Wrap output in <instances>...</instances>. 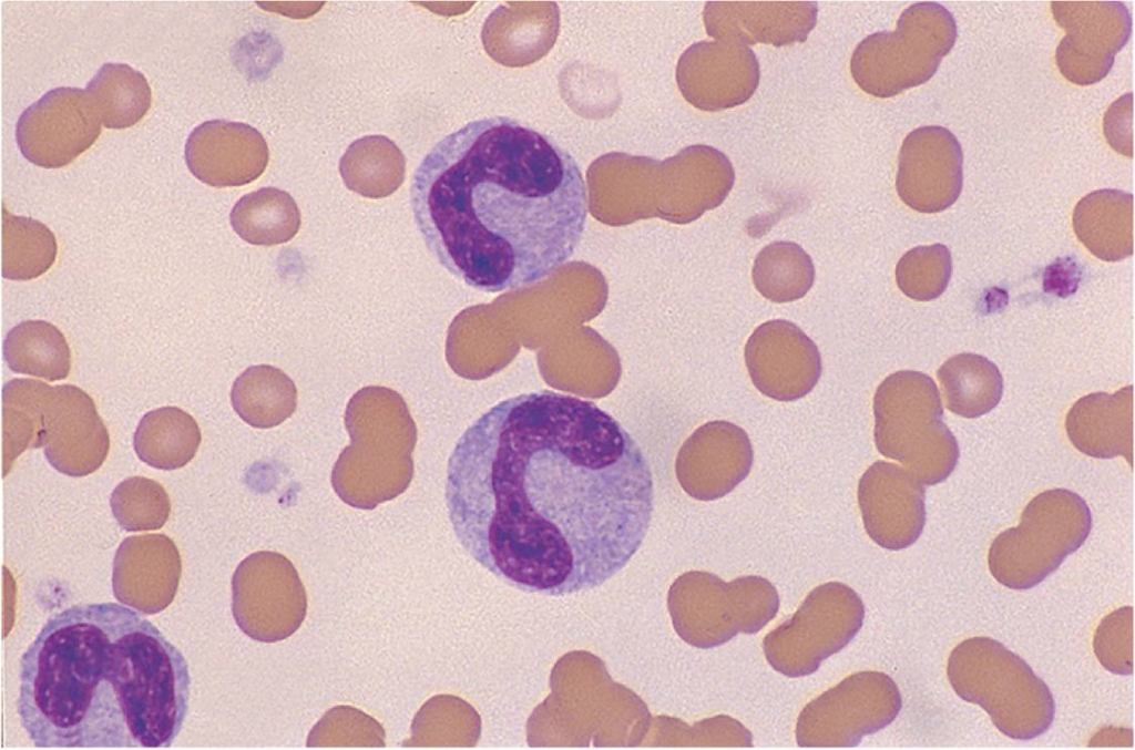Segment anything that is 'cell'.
<instances>
[{"label":"cell","instance_id":"1","mask_svg":"<svg viewBox=\"0 0 1135 750\" xmlns=\"http://www.w3.org/2000/svg\"><path fill=\"white\" fill-rule=\"evenodd\" d=\"M448 516L503 583L564 596L624 568L651 525L654 483L636 440L594 402L540 390L504 399L457 441Z\"/></svg>","mask_w":1135,"mask_h":750},{"label":"cell","instance_id":"2","mask_svg":"<svg viewBox=\"0 0 1135 750\" xmlns=\"http://www.w3.org/2000/svg\"><path fill=\"white\" fill-rule=\"evenodd\" d=\"M411 206L438 261L495 294L535 285L572 257L585 229L587 191L556 141L494 115L430 150L415 173Z\"/></svg>","mask_w":1135,"mask_h":750},{"label":"cell","instance_id":"3","mask_svg":"<svg viewBox=\"0 0 1135 750\" xmlns=\"http://www.w3.org/2000/svg\"><path fill=\"white\" fill-rule=\"evenodd\" d=\"M182 653L122 605L51 616L20 658L17 712L37 748H168L188 711Z\"/></svg>","mask_w":1135,"mask_h":750},{"label":"cell","instance_id":"4","mask_svg":"<svg viewBox=\"0 0 1135 750\" xmlns=\"http://www.w3.org/2000/svg\"><path fill=\"white\" fill-rule=\"evenodd\" d=\"M344 420L350 444L339 453L330 482L344 503L370 511L410 485L417 427L402 395L382 386L358 390Z\"/></svg>","mask_w":1135,"mask_h":750},{"label":"cell","instance_id":"5","mask_svg":"<svg viewBox=\"0 0 1135 750\" xmlns=\"http://www.w3.org/2000/svg\"><path fill=\"white\" fill-rule=\"evenodd\" d=\"M3 448L12 458L43 448L49 463L69 476H85L105 461L110 438L93 399L72 384L51 387L13 379L2 390Z\"/></svg>","mask_w":1135,"mask_h":750},{"label":"cell","instance_id":"6","mask_svg":"<svg viewBox=\"0 0 1135 750\" xmlns=\"http://www.w3.org/2000/svg\"><path fill=\"white\" fill-rule=\"evenodd\" d=\"M947 676L960 698L981 706L1011 739H1034L1053 722L1055 702L1046 684L1024 659L991 637L959 643L948 658Z\"/></svg>","mask_w":1135,"mask_h":750},{"label":"cell","instance_id":"7","mask_svg":"<svg viewBox=\"0 0 1135 750\" xmlns=\"http://www.w3.org/2000/svg\"><path fill=\"white\" fill-rule=\"evenodd\" d=\"M872 408L880 454L900 462L923 486L953 472L959 445L942 421L940 393L931 377L913 370L889 374L878 386Z\"/></svg>","mask_w":1135,"mask_h":750},{"label":"cell","instance_id":"8","mask_svg":"<svg viewBox=\"0 0 1135 750\" xmlns=\"http://www.w3.org/2000/svg\"><path fill=\"white\" fill-rule=\"evenodd\" d=\"M1091 528L1090 507L1077 493L1043 491L1026 504L1018 526L993 540L989 569L1008 588H1032L1084 544Z\"/></svg>","mask_w":1135,"mask_h":750},{"label":"cell","instance_id":"9","mask_svg":"<svg viewBox=\"0 0 1135 750\" xmlns=\"http://www.w3.org/2000/svg\"><path fill=\"white\" fill-rule=\"evenodd\" d=\"M958 37L947 8L924 1L909 6L892 32L866 37L853 50L850 72L866 93L891 97L929 81Z\"/></svg>","mask_w":1135,"mask_h":750},{"label":"cell","instance_id":"10","mask_svg":"<svg viewBox=\"0 0 1135 750\" xmlns=\"http://www.w3.org/2000/svg\"><path fill=\"white\" fill-rule=\"evenodd\" d=\"M778 608V593L766 578L750 575L726 583L708 572L683 575L673 587L671 606L679 635L699 648L759 631Z\"/></svg>","mask_w":1135,"mask_h":750},{"label":"cell","instance_id":"11","mask_svg":"<svg viewBox=\"0 0 1135 750\" xmlns=\"http://www.w3.org/2000/svg\"><path fill=\"white\" fill-rule=\"evenodd\" d=\"M863 617V603L852 588L839 582L817 586L791 618L764 637L765 657L787 677L810 675L851 641Z\"/></svg>","mask_w":1135,"mask_h":750},{"label":"cell","instance_id":"12","mask_svg":"<svg viewBox=\"0 0 1135 750\" xmlns=\"http://www.w3.org/2000/svg\"><path fill=\"white\" fill-rule=\"evenodd\" d=\"M902 707L896 682L881 671H859L811 700L796 723L799 747L852 748L898 716Z\"/></svg>","mask_w":1135,"mask_h":750},{"label":"cell","instance_id":"13","mask_svg":"<svg viewBox=\"0 0 1135 750\" xmlns=\"http://www.w3.org/2000/svg\"><path fill=\"white\" fill-rule=\"evenodd\" d=\"M232 613L254 640L276 643L292 636L307 613V595L293 563L272 551L245 557L232 577Z\"/></svg>","mask_w":1135,"mask_h":750},{"label":"cell","instance_id":"14","mask_svg":"<svg viewBox=\"0 0 1135 750\" xmlns=\"http://www.w3.org/2000/svg\"><path fill=\"white\" fill-rule=\"evenodd\" d=\"M1055 22L1065 30L1055 51L1061 74L1091 85L1111 71L1132 34V17L1121 1H1052Z\"/></svg>","mask_w":1135,"mask_h":750},{"label":"cell","instance_id":"15","mask_svg":"<svg viewBox=\"0 0 1135 750\" xmlns=\"http://www.w3.org/2000/svg\"><path fill=\"white\" fill-rule=\"evenodd\" d=\"M101 133V120L85 90L61 86L28 106L16 125L22 155L44 168H60L88 151Z\"/></svg>","mask_w":1135,"mask_h":750},{"label":"cell","instance_id":"16","mask_svg":"<svg viewBox=\"0 0 1135 750\" xmlns=\"http://www.w3.org/2000/svg\"><path fill=\"white\" fill-rule=\"evenodd\" d=\"M963 185V153L948 129L930 125L910 132L898 158L896 189L913 210L939 213L955 203Z\"/></svg>","mask_w":1135,"mask_h":750},{"label":"cell","instance_id":"17","mask_svg":"<svg viewBox=\"0 0 1135 750\" xmlns=\"http://www.w3.org/2000/svg\"><path fill=\"white\" fill-rule=\"evenodd\" d=\"M744 356L756 389L777 401L805 397L821 376L818 347L788 320L774 319L759 325L747 339Z\"/></svg>","mask_w":1135,"mask_h":750},{"label":"cell","instance_id":"18","mask_svg":"<svg viewBox=\"0 0 1135 750\" xmlns=\"http://www.w3.org/2000/svg\"><path fill=\"white\" fill-rule=\"evenodd\" d=\"M857 495L865 530L879 546L899 551L920 537L927 515L926 490L907 469L875 462L861 475Z\"/></svg>","mask_w":1135,"mask_h":750},{"label":"cell","instance_id":"19","mask_svg":"<svg viewBox=\"0 0 1135 750\" xmlns=\"http://www.w3.org/2000/svg\"><path fill=\"white\" fill-rule=\"evenodd\" d=\"M759 79L754 51L727 40L694 43L677 65L682 94L702 111L716 112L745 103L756 91Z\"/></svg>","mask_w":1135,"mask_h":750},{"label":"cell","instance_id":"20","mask_svg":"<svg viewBox=\"0 0 1135 750\" xmlns=\"http://www.w3.org/2000/svg\"><path fill=\"white\" fill-rule=\"evenodd\" d=\"M754 450L739 425L715 420L697 428L681 448L677 479L694 499L714 501L730 493L749 474Z\"/></svg>","mask_w":1135,"mask_h":750},{"label":"cell","instance_id":"21","mask_svg":"<svg viewBox=\"0 0 1135 750\" xmlns=\"http://www.w3.org/2000/svg\"><path fill=\"white\" fill-rule=\"evenodd\" d=\"M190 172L213 187L243 186L266 169L269 151L259 131L243 122L212 120L197 125L184 148Z\"/></svg>","mask_w":1135,"mask_h":750},{"label":"cell","instance_id":"22","mask_svg":"<svg viewBox=\"0 0 1135 750\" xmlns=\"http://www.w3.org/2000/svg\"><path fill=\"white\" fill-rule=\"evenodd\" d=\"M181 575L180 551L168 536H129L121 542L114 555L113 595L125 606L154 615L172 604Z\"/></svg>","mask_w":1135,"mask_h":750},{"label":"cell","instance_id":"23","mask_svg":"<svg viewBox=\"0 0 1135 750\" xmlns=\"http://www.w3.org/2000/svg\"><path fill=\"white\" fill-rule=\"evenodd\" d=\"M817 14L815 1H708L703 18L716 40L784 47L806 41Z\"/></svg>","mask_w":1135,"mask_h":750},{"label":"cell","instance_id":"24","mask_svg":"<svg viewBox=\"0 0 1135 750\" xmlns=\"http://www.w3.org/2000/svg\"><path fill=\"white\" fill-rule=\"evenodd\" d=\"M1065 430L1080 452L1095 459L1122 455L1132 466L1133 386L1082 397L1068 410Z\"/></svg>","mask_w":1135,"mask_h":750},{"label":"cell","instance_id":"25","mask_svg":"<svg viewBox=\"0 0 1135 750\" xmlns=\"http://www.w3.org/2000/svg\"><path fill=\"white\" fill-rule=\"evenodd\" d=\"M1077 239L1095 257L1122 260L1133 254V195L1097 189L1082 197L1072 215Z\"/></svg>","mask_w":1135,"mask_h":750},{"label":"cell","instance_id":"26","mask_svg":"<svg viewBox=\"0 0 1135 750\" xmlns=\"http://www.w3.org/2000/svg\"><path fill=\"white\" fill-rule=\"evenodd\" d=\"M202 434L195 419L177 407H162L143 415L133 436L141 461L160 470L185 466L196 454Z\"/></svg>","mask_w":1135,"mask_h":750},{"label":"cell","instance_id":"27","mask_svg":"<svg viewBox=\"0 0 1135 750\" xmlns=\"http://www.w3.org/2000/svg\"><path fill=\"white\" fill-rule=\"evenodd\" d=\"M948 410L978 418L995 408L1003 394V378L995 363L971 352L950 357L937 371Z\"/></svg>","mask_w":1135,"mask_h":750},{"label":"cell","instance_id":"28","mask_svg":"<svg viewBox=\"0 0 1135 750\" xmlns=\"http://www.w3.org/2000/svg\"><path fill=\"white\" fill-rule=\"evenodd\" d=\"M231 402L244 422L269 429L295 412L297 389L283 370L269 364L252 366L235 379Z\"/></svg>","mask_w":1135,"mask_h":750},{"label":"cell","instance_id":"29","mask_svg":"<svg viewBox=\"0 0 1135 750\" xmlns=\"http://www.w3.org/2000/svg\"><path fill=\"white\" fill-rule=\"evenodd\" d=\"M339 173L350 191L367 198H382L403 183L406 157L390 138L368 135L348 146L340 158Z\"/></svg>","mask_w":1135,"mask_h":750},{"label":"cell","instance_id":"30","mask_svg":"<svg viewBox=\"0 0 1135 750\" xmlns=\"http://www.w3.org/2000/svg\"><path fill=\"white\" fill-rule=\"evenodd\" d=\"M3 357L16 373L65 379L71 370V350L58 327L44 320H25L7 333Z\"/></svg>","mask_w":1135,"mask_h":750},{"label":"cell","instance_id":"31","mask_svg":"<svg viewBox=\"0 0 1135 750\" xmlns=\"http://www.w3.org/2000/svg\"><path fill=\"white\" fill-rule=\"evenodd\" d=\"M234 232L258 246L287 243L299 230L300 212L294 198L276 187H263L241 197L229 214Z\"/></svg>","mask_w":1135,"mask_h":750},{"label":"cell","instance_id":"32","mask_svg":"<svg viewBox=\"0 0 1135 750\" xmlns=\"http://www.w3.org/2000/svg\"><path fill=\"white\" fill-rule=\"evenodd\" d=\"M85 91L103 125L113 130L139 123L152 103L146 78L123 63L103 64Z\"/></svg>","mask_w":1135,"mask_h":750},{"label":"cell","instance_id":"33","mask_svg":"<svg viewBox=\"0 0 1135 750\" xmlns=\"http://www.w3.org/2000/svg\"><path fill=\"white\" fill-rule=\"evenodd\" d=\"M815 275L809 254L798 244L785 240L765 246L757 254L751 269L756 290L777 304L802 298L812 287Z\"/></svg>","mask_w":1135,"mask_h":750},{"label":"cell","instance_id":"34","mask_svg":"<svg viewBox=\"0 0 1135 750\" xmlns=\"http://www.w3.org/2000/svg\"><path fill=\"white\" fill-rule=\"evenodd\" d=\"M58 243L53 232L31 217L16 216L2 209V276L10 280H31L44 275L54 264Z\"/></svg>","mask_w":1135,"mask_h":750},{"label":"cell","instance_id":"35","mask_svg":"<svg viewBox=\"0 0 1135 750\" xmlns=\"http://www.w3.org/2000/svg\"><path fill=\"white\" fill-rule=\"evenodd\" d=\"M111 510L119 525L127 532L161 528L170 517L171 501L156 481L132 476L113 490Z\"/></svg>","mask_w":1135,"mask_h":750},{"label":"cell","instance_id":"36","mask_svg":"<svg viewBox=\"0 0 1135 750\" xmlns=\"http://www.w3.org/2000/svg\"><path fill=\"white\" fill-rule=\"evenodd\" d=\"M951 271V254L945 245L918 246L899 259L896 266V281L907 297L918 301H930L945 290Z\"/></svg>","mask_w":1135,"mask_h":750},{"label":"cell","instance_id":"37","mask_svg":"<svg viewBox=\"0 0 1135 750\" xmlns=\"http://www.w3.org/2000/svg\"><path fill=\"white\" fill-rule=\"evenodd\" d=\"M384 728L349 706L328 710L311 729L307 747H385Z\"/></svg>","mask_w":1135,"mask_h":750},{"label":"cell","instance_id":"38","mask_svg":"<svg viewBox=\"0 0 1135 750\" xmlns=\"http://www.w3.org/2000/svg\"><path fill=\"white\" fill-rule=\"evenodd\" d=\"M1093 648L1101 665L1116 675L1133 674V607L1106 615L1094 633Z\"/></svg>","mask_w":1135,"mask_h":750},{"label":"cell","instance_id":"39","mask_svg":"<svg viewBox=\"0 0 1135 750\" xmlns=\"http://www.w3.org/2000/svg\"><path fill=\"white\" fill-rule=\"evenodd\" d=\"M266 3L268 4V7H264V6H262V7L265 8V9L272 10V11H276L277 13H282V14H285V16H290V17H294V18H295V13L294 12H297L298 18H307L309 16H313L324 4V2H298V3L297 2H266Z\"/></svg>","mask_w":1135,"mask_h":750}]
</instances>
